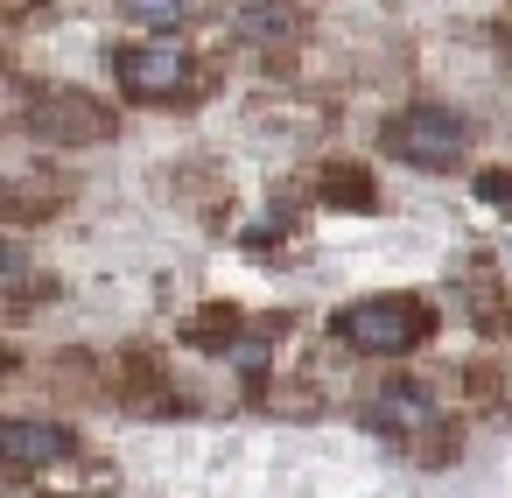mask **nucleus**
Segmentation results:
<instances>
[{
    "label": "nucleus",
    "instance_id": "obj_1",
    "mask_svg": "<svg viewBox=\"0 0 512 498\" xmlns=\"http://www.w3.org/2000/svg\"><path fill=\"white\" fill-rule=\"evenodd\" d=\"M428 330H435V309L421 295H365V302L337 309V337L365 358H407L428 344Z\"/></svg>",
    "mask_w": 512,
    "mask_h": 498
},
{
    "label": "nucleus",
    "instance_id": "obj_2",
    "mask_svg": "<svg viewBox=\"0 0 512 498\" xmlns=\"http://www.w3.org/2000/svg\"><path fill=\"white\" fill-rule=\"evenodd\" d=\"M379 148L393 155V162H407V169H421V176H449L456 162H463V148H470V127L449 113V106H400L386 127H379Z\"/></svg>",
    "mask_w": 512,
    "mask_h": 498
},
{
    "label": "nucleus",
    "instance_id": "obj_3",
    "mask_svg": "<svg viewBox=\"0 0 512 498\" xmlns=\"http://www.w3.org/2000/svg\"><path fill=\"white\" fill-rule=\"evenodd\" d=\"M113 85L134 106H176L197 92V57L176 36H148V43H120L113 50Z\"/></svg>",
    "mask_w": 512,
    "mask_h": 498
},
{
    "label": "nucleus",
    "instance_id": "obj_4",
    "mask_svg": "<svg viewBox=\"0 0 512 498\" xmlns=\"http://www.w3.org/2000/svg\"><path fill=\"white\" fill-rule=\"evenodd\" d=\"M22 120H29V134L50 141V148H99V141L120 134L113 106H99V99L78 92V85H50V92H36Z\"/></svg>",
    "mask_w": 512,
    "mask_h": 498
},
{
    "label": "nucleus",
    "instance_id": "obj_5",
    "mask_svg": "<svg viewBox=\"0 0 512 498\" xmlns=\"http://www.w3.org/2000/svg\"><path fill=\"white\" fill-rule=\"evenodd\" d=\"M71 449H78V442H71L64 421H43V414H8V421H0V456H8L15 477H43V470H57Z\"/></svg>",
    "mask_w": 512,
    "mask_h": 498
},
{
    "label": "nucleus",
    "instance_id": "obj_6",
    "mask_svg": "<svg viewBox=\"0 0 512 498\" xmlns=\"http://www.w3.org/2000/svg\"><path fill=\"white\" fill-rule=\"evenodd\" d=\"M428 421H435V400H428L421 386H386V393L365 400V428H372V435H414V428H428Z\"/></svg>",
    "mask_w": 512,
    "mask_h": 498
},
{
    "label": "nucleus",
    "instance_id": "obj_7",
    "mask_svg": "<svg viewBox=\"0 0 512 498\" xmlns=\"http://www.w3.org/2000/svg\"><path fill=\"white\" fill-rule=\"evenodd\" d=\"M232 29H239V43H246V50H288V43H295V29H302V15L288 8V0H239Z\"/></svg>",
    "mask_w": 512,
    "mask_h": 498
},
{
    "label": "nucleus",
    "instance_id": "obj_8",
    "mask_svg": "<svg viewBox=\"0 0 512 498\" xmlns=\"http://www.w3.org/2000/svg\"><path fill=\"white\" fill-rule=\"evenodd\" d=\"M316 190H323V204H337V211H372V204H379V183H372L358 162H330Z\"/></svg>",
    "mask_w": 512,
    "mask_h": 498
},
{
    "label": "nucleus",
    "instance_id": "obj_9",
    "mask_svg": "<svg viewBox=\"0 0 512 498\" xmlns=\"http://www.w3.org/2000/svg\"><path fill=\"white\" fill-rule=\"evenodd\" d=\"M463 295H470V323H477L484 337H505V330H512V295H505L498 281L463 274Z\"/></svg>",
    "mask_w": 512,
    "mask_h": 498
},
{
    "label": "nucleus",
    "instance_id": "obj_10",
    "mask_svg": "<svg viewBox=\"0 0 512 498\" xmlns=\"http://www.w3.org/2000/svg\"><path fill=\"white\" fill-rule=\"evenodd\" d=\"M183 337H190L197 351H239V316H232V309L190 316V323H183Z\"/></svg>",
    "mask_w": 512,
    "mask_h": 498
},
{
    "label": "nucleus",
    "instance_id": "obj_11",
    "mask_svg": "<svg viewBox=\"0 0 512 498\" xmlns=\"http://www.w3.org/2000/svg\"><path fill=\"white\" fill-rule=\"evenodd\" d=\"M120 15L141 29H183L190 22V0H120Z\"/></svg>",
    "mask_w": 512,
    "mask_h": 498
},
{
    "label": "nucleus",
    "instance_id": "obj_12",
    "mask_svg": "<svg viewBox=\"0 0 512 498\" xmlns=\"http://www.w3.org/2000/svg\"><path fill=\"white\" fill-rule=\"evenodd\" d=\"M477 197L484 204H512V169H484L477 176Z\"/></svg>",
    "mask_w": 512,
    "mask_h": 498
},
{
    "label": "nucleus",
    "instance_id": "obj_13",
    "mask_svg": "<svg viewBox=\"0 0 512 498\" xmlns=\"http://www.w3.org/2000/svg\"><path fill=\"white\" fill-rule=\"evenodd\" d=\"M29 8H36V0H8V22H22Z\"/></svg>",
    "mask_w": 512,
    "mask_h": 498
}]
</instances>
